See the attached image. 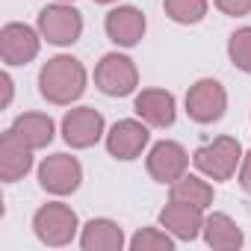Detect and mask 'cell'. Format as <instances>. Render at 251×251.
I'll list each match as a JSON object with an SVG mask.
<instances>
[{
    "label": "cell",
    "instance_id": "1",
    "mask_svg": "<svg viewBox=\"0 0 251 251\" xmlns=\"http://www.w3.org/2000/svg\"><path fill=\"white\" fill-rule=\"evenodd\" d=\"M86 68L77 56L59 53L48 59L39 71V92L48 103L53 106H71L74 100L83 98L86 92Z\"/></svg>",
    "mask_w": 251,
    "mask_h": 251
},
{
    "label": "cell",
    "instance_id": "2",
    "mask_svg": "<svg viewBox=\"0 0 251 251\" xmlns=\"http://www.w3.org/2000/svg\"><path fill=\"white\" fill-rule=\"evenodd\" d=\"M80 230V222H77V213L62 204V201H50V204H42L33 216V233L39 236V242L50 245V248H62V245H71L74 236Z\"/></svg>",
    "mask_w": 251,
    "mask_h": 251
},
{
    "label": "cell",
    "instance_id": "3",
    "mask_svg": "<svg viewBox=\"0 0 251 251\" xmlns=\"http://www.w3.org/2000/svg\"><path fill=\"white\" fill-rule=\"evenodd\" d=\"M192 163L210 180H230L242 163V145L233 136H216L192 154Z\"/></svg>",
    "mask_w": 251,
    "mask_h": 251
},
{
    "label": "cell",
    "instance_id": "4",
    "mask_svg": "<svg viewBox=\"0 0 251 251\" xmlns=\"http://www.w3.org/2000/svg\"><path fill=\"white\" fill-rule=\"evenodd\" d=\"M95 86L106 98H127L139 86V71L136 62L124 53H106L95 65Z\"/></svg>",
    "mask_w": 251,
    "mask_h": 251
},
{
    "label": "cell",
    "instance_id": "5",
    "mask_svg": "<svg viewBox=\"0 0 251 251\" xmlns=\"http://www.w3.org/2000/svg\"><path fill=\"white\" fill-rule=\"evenodd\" d=\"M39 33L48 45L68 48L83 36V15L71 3H53L39 12Z\"/></svg>",
    "mask_w": 251,
    "mask_h": 251
},
{
    "label": "cell",
    "instance_id": "6",
    "mask_svg": "<svg viewBox=\"0 0 251 251\" xmlns=\"http://www.w3.org/2000/svg\"><path fill=\"white\" fill-rule=\"evenodd\" d=\"M227 109V92L219 80H198L186 92V112L195 124H216Z\"/></svg>",
    "mask_w": 251,
    "mask_h": 251
},
{
    "label": "cell",
    "instance_id": "7",
    "mask_svg": "<svg viewBox=\"0 0 251 251\" xmlns=\"http://www.w3.org/2000/svg\"><path fill=\"white\" fill-rule=\"evenodd\" d=\"M83 183V166L71 154H50L39 166V186L50 195H71Z\"/></svg>",
    "mask_w": 251,
    "mask_h": 251
},
{
    "label": "cell",
    "instance_id": "8",
    "mask_svg": "<svg viewBox=\"0 0 251 251\" xmlns=\"http://www.w3.org/2000/svg\"><path fill=\"white\" fill-rule=\"evenodd\" d=\"M151 142V130L145 121H136V118H121L115 121L109 133H106V151L109 157L121 160V163H130L136 160Z\"/></svg>",
    "mask_w": 251,
    "mask_h": 251
},
{
    "label": "cell",
    "instance_id": "9",
    "mask_svg": "<svg viewBox=\"0 0 251 251\" xmlns=\"http://www.w3.org/2000/svg\"><path fill=\"white\" fill-rule=\"evenodd\" d=\"M103 115L95 109V106H77V109H68L65 118H62V139L83 151V148H92L103 139Z\"/></svg>",
    "mask_w": 251,
    "mask_h": 251
},
{
    "label": "cell",
    "instance_id": "10",
    "mask_svg": "<svg viewBox=\"0 0 251 251\" xmlns=\"http://www.w3.org/2000/svg\"><path fill=\"white\" fill-rule=\"evenodd\" d=\"M42 48V33H36L27 24H6L0 30V56H3L6 65H27L39 56Z\"/></svg>",
    "mask_w": 251,
    "mask_h": 251
},
{
    "label": "cell",
    "instance_id": "11",
    "mask_svg": "<svg viewBox=\"0 0 251 251\" xmlns=\"http://www.w3.org/2000/svg\"><path fill=\"white\" fill-rule=\"evenodd\" d=\"M148 175L157 180V183H175L177 177L186 175L189 169V154L180 142H172V139H163L157 142L151 151H148Z\"/></svg>",
    "mask_w": 251,
    "mask_h": 251
},
{
    "label": "cell",
    "instance_id": "12",
    "mask_svg": "<svg viewBox=\"0 0 251 251\" xmlns=\"http://www.w3.org/2000/svg\"><path fill=\"white\" fill-rule=\"evenodd\" d=\"M103 30L109 36V42H115L118 48H136L148 30V21H145L142 9H136V6H115L106 12Z\"/></svg>",
    "mask_w": 251,
    "mask_h": 251
},
{
    "label": "cell",
    "instance_id": "13",
    "mask_svg": "<svg viewBox=\"0 0 251 251\" xmlns=\"http://www.w3.org/2000/svg\"><path fill=\"white\" fill-rule=\"evenodd\" d=\"M133 112L148 124V127H172L177 118V103L175 95L166 89H142L133 100Z\"/></svg>",
    "mask_w": 251,
    "mask_h": 251
},
{
    "label": "cell",
    "instance_id": "14",
    "mask_svg": "<svg viewBox=\"0 0 251 251\" xmlns=\"http://www.w3.org/2000/svg\"><path fill=\"white\" fill-rule=\"evenodd\" d=\"M160 227H166L175 239L192 242L204 230V210L192 207V204H183V201H169L160 210Z\"/></svg>",
    "mask_w": 251,
    "mask_h": 251
},
{
    "label": "cell",
    "instance_id": "15",
    "mask_svg": "<svg viewBox=\"0 0 251 251\" xmlns=\"http://www.w3.org/2000/svg\"><path fill=\"white\" fill-rule=\"evenodd\" d=\"M33 169V148L9 127L0 136V180L15 183Z\"/></svg>",
    "mask_w": 251,
    "mask_h": 251
},
{
    "label": "cell",
    "instance_id": "16",
    "mask_svg": "<svg viewBox=\"0 0 251 251\" xmlns=\"http://www.w3.org/2000/svg\"><path fill=\"white\" fill-rule=\"evenodd\" d=\"M124 230L112 219H92L80 230V248L83 251H121L124 248Z\"/></svg>",
    "mask_w": 251,
    "mask_h": 251
},
{
    "label": "cell",
    "instance_id": "17",
    "mask_svg": "<svg viewBox=\"0 0 251 251\" xmlns=\"http://www.w3.org/2000/svg\"><path fill=\"white\" fill-rule=\"evenodd\" d=\"M201 233H204V242L210 248H216V251H236L245 242L239 225L227 213H210V216H204V230Z\"/></svg>",
    "mask_w": 251,
    "mask_h": 251
},
{
    "label": "cell",
    "instance_id": "18",
    "mask_svg": "<svg viewBox=\"0 0 251 251\" xmlns=\"http://www.w3.org/2000/svg\"><path fill=\"white\" fill-rule=\"evenodd\" d=\"M12 130H15L33 151L48 148V145L53 142V133H56L53 118L45 115V112H24V115H18V118L12 121Z\"/></svg>",
    "mask_w": 251,
    "mask_h": 251
},
{
    "label": "cell",
    "instance_id": "19",
    "mask_svg": "<svg viewBox=\"0 0 251 251\" xmlns=\"http://www.w3.org/2000/svg\"><path fill=\"white\" fill-rule=\"evenodd\" d=\"M169 198L207 210V207L213 204V186H210L207 180L195 177V175H183V177H177L175 183H169Z\"/></svg>",
    "mask_w": 251,
    "mask_h": 251
},
{
    "label": "cell",
    "instance_id": "20",
    "mask_svg": "<svg viewBox=\"0 0 251 251\" xmlns=\"http://www.w3.org/2000/svg\"><path fill=\"white\" fill-rule=\"evenodd\" d=\"M163 9L175 24L189 27V24H201L207 18L210 3L207 0H163Z\"/></svg>",
    "mask_w": 251,
    "mask_h": 251
},
{
    "label": "cell",
    "instance_id": "21",
    "mask_svg": "<svg viewBox=\"0 0 251 251\" xmlns=\"http://www.w3.org/2000/svg\"><path fill=\"white\" fill-rule=\"evenodd\" d=\"M130 251H175V236L163 227H142L130 236Z\"/></svg>",
    "mask_w": 251,
    "mask_h": 251
},
{
    "label": "cell",
    "instance_id": "22",
    "mask_svg": "<svg viewBox=\"0 0 251 251\" xmlns=\"http://www.w3.org/2000/svg\"><path fill=\"white\" fill-rule=\"evenodd\" d=\"M227 56H230V62L239 71L251 74V27H239L236 33H230V39H227Z\"/></svg>",
    "mask_w": 251,
    "mask_h": 251
},
{
    "label": "cell",
    "instance_id": "23",
    "mask_svg": "<svg viewBox=\"0 0 251 251\" xmlns=\"http://www.w3.org/2000/svg\"><path fill=\"white\" fill-rule=\"evenodd\" d=\"M213 3H216L219 12H225L230 18H242V15L251 12V0H213Z\"/></svg>",
    "mask_w": 251,
    "mask_h": 251
},
{
    "label": "cell",
    "instance_id": "24",
    "mask_svg": "<svg viewBox=\"0 0 251 251\" xmlns=\"http://www.w3.org/2000/svg\"><path fill=\"white\" fill-rule=\"evenodd\" d=\"M239 186H242V192H248L251 195V151L242 157V163H239Z\"/></svg>",
    "mask_w": 251,
    "mask_h": 251
},
{
    "label": "cell",
    "instance_id": "25",
    "mask_svg": "<svg viewBox=\"0 0 251 251\" xmlns=\"http://www.w3.org/2000/svg\"><path fill=\"white\" fill-rule=\"evenodd\" d=\"M0 83H3V106H9V103H12V86H15V83H12L9 74L0 77Z\"/></svg>",
    "mask_w": 251,
    "mask_h": 251
},
{
    "label": "cell",
    "instance_id": "26",
    "mask_svg": "<svg viewBox=\"0 0 251 251\" xmlns=\"http://www.w3.org/2000/svg\"><path fill=\"white\" fill-rule=\"evenodd\" d=\"M92 3H118V0H92Z\"/></svg>",
    "mask_w": 251,
    "mask_h": 251
},
{
    "label": "cell",
    "instance_id": "27",
    "mask_svg": "<svg viewBox=\"0 0 251 251\" xmlns=\"http://www.w3.org/2000/svg\"><path fill=\"white\" fill-rule=\"evenodd\" d=\"M56 3H74V0H56Z\"/></svg>",
    "mask_w": 251,
    "mask_h": 251
}]
</instances>
